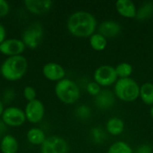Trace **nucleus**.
I'll return each mask as SVG.
<instances>
[{"label":"nucleus","instance_id":"473e14b6","mask_svg":"<svg viewBox=\"0 0 153 153\" xmlns=\"http://www.w3.org/2000/svg\"><path fill=\"white\" fill-rule=\"evenodd\" d=\"M0 74H1V69H0Z\"/></svg>","mask_w":153,"mask_h":153},{"label":"nucleus","instance_id":"423d86ee","mask_svg":"<svg viewBox=\"0 0 153 153\" xmlns=\"http://www.w3.org/2000/svg\"><path fill=\"white\" fill-rule=\"evenodd\" d=\"M68 143L67 142L59 136H49L46 138L41 144V153H67Z\"/></svg>","mask_w":153,"mask_h":153},{"label":"nucleus","instance_id":"f3484780","mask_svg":"<svg viewBox=\"0 0 153 153\" xmlns=\"http://www.w3.org/2000/svg\"><path fill=\"white\" fill-rule=\"evenodd\" d=\"M0 149L3 153H16L18 151V143L13 136L7 134L3 137Z\"/></svg>","mask_w":153,"mask_h":153},{"label":"nucleus","instance_id":"2f4dec72","mask_svg":"<svg viewBox=\"0 0 153 153\" xmlns=\"http://www.w3.org/2000/svg\"><path fill=\"white\" fill-rule=\"evenodd\" d=\"M150 114H151V117H152V119H153V105L152 106L151 109H150Z\"/></svg>","mask_w":153,"mask_h":153},{"label":"nucleus","instance_id":"a878e982","mask_svg":"<svg viewBox=\"0 0 153 153\" xmlns=\"http://www.w3.org/2000/svg\"><path fill=\"white\" fill-rule=\"evenodd\" d=\"M86 90L89 92V94H91V96H94V97H97L102 91L101 87L95 82H89L86 86Z\"/></svg>","mask_w":153,"mask_h":153},{"label":"nucleus","instance_id":"a211bd4d","mask_svg":"<svg viewBox=\"0 0 153 153\" xmlns=\"http://www.w3.org/2000/svg\"><path fill=\"white\" fill-rule=\"evenodd\" d=\"M140 98L142 101L149 106L153 105V83L144 82L140 86Z\"/></svg>","mask_w":153,"mask_h":153},{"label":"nucleus","instance_id":"c85d7f7f","mask_svg":"<svg viewBox=\"0 0 153 153\" xmlns=\"http://www.w3.org/2000/svg\"><path fill=\"white\" fill-rule=\"evenodd\" d=\"M136 153H153V149L148 144H142L137 148Z\"/></svg>","mask_w":153,"mask_h":153},{"label":"nucleus","instance_id":"aec40b11","mask_svg":"<svg viewBox=\"0 0 153 153\" xmlns=\"http://www.w3.org/2000/svg\"><path fill=\"white\" fill-rule=\"evenodd\" d=\"M27 139L31 144L41 145L46 140V136L42 130L39 128H31L27 133Z\"/></svg>","mask_w":153,"mask_h":153},{"label":"nucleus","instance_id":"dca6fc26","mask_svg":"<svg viewBox=\"0 0 153 153\" xmlns=\"http://www.w3.org/2000/svg\"><path fill=\"white\" fill-rule=\"evenodd\" d=\"M106 130L109 134L113 136H117L124 132L125 123L119 117H111L108 120L106 124Z\"/></svg>","mask_w":153,"mask_h":153},{"label":"nucleus","instance_id":"f03ea898","mask_svg":"<svg viewBox=\"0 0 153 153\" xmlns=\"http://www.w3.org/2000/svg\"><path fill=\"white\" fill-rule=\"evenodd\" d=\"M28 67L27 60L22 56H9L2 64L0 69L2 75L8 81H16L21 79Z\"/></svg>","mask_w":153,"mask_h":153},{"label":"nucleus","instance_id":"412c9836","mask_svg":"<svg viewBox=\"0 0 153 153\" xmlns=\"http://www.w3.org/2000/svg\"><path fill=\"white\" fill-rule=\"evenodd\" d=\"M153 14V3L152 2H145L143 3L139 9H137L136 19L138 21H145L152 17Z\"/></svg>","mask_w":153,"mask_h":153},{"label":"nucleus","instance_id":"9d476101","mask_svg":"<svg viewBox=\"0 0 153 153\" xmlns=\"http://www.w3.org/2000/svg\"><path fill=\"white\" fill-rule=\"evenodd\" d=\"M25 49L23 41L16 39H6L0 44V52L9 56H20Z\"/></svg>","mask_w":153,"mask_h":153},{"label":"nucleus","instance_id":"b1692460","mask_svg":"<svg viewBox=\"0 0 153 153\" xmlns=\"http://www.w3.org/2000/svg\"><path fill=\"white\" fill-rule=\"evenodd\" d=\"M91 138L93 142L98 144H101L102 143H104L107 138L106 132L101 127H94L91 130Z\"/></svg>","mask_w":153,"mask_h":153},{"label":"nucleus","instance_id":"7c9ffc66","mask_svg":"<svg viewBox=\"0 0 153 153\" xmlns=\"http://www.w3.org/2000/svg\"><path fill=\"white\" fill-rule=\"evenodd\" d=\"M3 112H4V107H3V104L0 100V116H2Z\"/></svg>","mask_w":153,"mask_h":153},{"label":"nucleus","instance_id":"1a4fd4ad","mask_svg":"<svg viewBox=\"0 0 153 153\" xmlns=\"http://www.w3.org/2000/svg\"><path fill=\"white\" fill-rule=\"evenodd\" d=\"M24 113H25L26 119H28L29 122L33 124L38 123L44 117V113H45L44 105L40 100H38L29 101L28 104L26 105Z\"/></svg>","mask_w":153,"mask_h":153},{"label":"nucleus","instance_id":"ddd939ff","mask_svg":"<svg viewBox=\"0 0 153 153\" xmlns=\"http://www.w3.org/2000/svg\"><path fill=\"white\" fill-rule=\"evenodd\" d=\"M24 4L30 12L35 14H42L50 10L53 2L50 0H26Z\"/></svg>","mask_w":153,"mask_h":153},{"label":"nucleus","instance_id":"4be33fe9","mask_svg":"<svg viewBox=\"0 0 153 153\" xmlns=\"http://www.w3.org/2000/svg\"><path fill=\"white\" fill-rule=\"evenodd\" d=\"M107 153H134V151L126 142L117 141L110 145Z\"/></svg>","mask_w":153,"mask_h":153},{"label":"nucleus","instance_id":"9b49d317","mask_svg":"<svg viewBox=\"0 0 153 153\" xmlns=\"http://www.w3.org/2000/svg\"><path fill=\"white\" fill-rule=\"evenodd\" d=\"M43 74L49 81L59 82L64 79L65 71L57 63H48L43 67Z\"/></svg>","mask_w":153,"mask_h":153},{"label":"nucleus","instance_id":"f257e3e1","mask_svg":"<svg viewBox=\"0 0 153 153\" xmlns=\"http://www.w3.org/2000/svg\"><path fill=\"white\" fill-rule=\"evenodd\" d=\"M97 20L86 11H77L70 15L67 21L69 32L77 38H89L95 33Z\"/></svg>","mask_w":153,"mask_h":153},{"label":"nucleus","instance_id":"2eb2a0df","mask_svg":"<svg viewBox=\"0 0 153 153\" xmlns=\"http://www.w3.org/2000/svg\"><path fill=\"white\" fill-rule=\"evenodd\" d=\"M115 103V97L112 91L108 90H103L96 97L95 104L96 106L103 110L111 108Z\"/></svg>","mask_w":153,"mask_h":153},{"label":"nucleus","instance_id":"7ed1b4c3","mask_svg":"<svg viewBox=\"0 0 153 153\" xmlns=\"http://www.w3.org/2000/svg\"><path fill=\"white\" fill-rule=\"evenodd\" d=\"M114 93L124 102H133L140 97V86L131 77L120 78L115 83Z\"/></svg>","mask_w":153,"mask_h":153},{"label":"nucleus","instance_id":"bb28decb","mask_svg":"<svg viewBox=\"0 0 153 153\" xmlns=\"http://www.w3.org/2000/svg\"><path fill=\"white\" fill-rule=\"evenodd\" d=\"M23 94H24V97L27 100L29 101H31V100H36V91L30 87V86H27L25 89H24V91H23Z\"/></svg>","mask_w":153,"mask_h":153},{"label":"nucleus","instance_id":"0eeeda50","mask_svg":"<svg viewBox=\"0 0 153 153\" xmlns=\"http://www.w3.org/2000/svg\"><path fill=\"white\" fill-rule=\"evenodd\" d=\"M43 35V30L39 23H32L27 27L23 33V43L30 48L39 46Z\"/></svg>","mask_w":153,"mask_h":153},{"label":"nucleus","instance_id":"4468645a","mask_svg":"<svg viewBox=\"0 0 153 153\" xmlns=\"http://www.w3.org/2000/svg\"><path fill=\"white\" fill-rule=\"evenodd\" d=\"M116 9L117 13L125 18H135L137 8L131 0H118L116 2Z\"/></svg>","mask_w":153,"mask_h":153},{"label":"nucleus","instance_id":"5701e85b","mask_svg":"<svg viewBox=\"0 0 153 153\" xmlns=\"http://www.w3.org/2000/svg\"><path fill=\"white\" fill-rule=\"evenodd\" d=\"M116 73L118 76V79L120 78H129L131 74H133V66L131 64L127 62H123L118 64L115 67Z\"/></svg>","mask_w":153,"mask_h":153},{"label":"nucleus","instance_id":"20e7f679","mask_svg":"<svg viewBox=\"0 0 153 153\" xmlns=\"http://www.w3.org/2000/svg\"><path fill=\"white\" fill-rule=\"evenodd\" d=\"M55 92L56 97L65 104H74L80 98V89L72 80L63 79L57 82Z\"/></svg>","mask_w":153,"mask_h":153},{"label":"nucleus","instance_id":"cd10ccee","mask_svg":"<svg viewBox=\"0 0 153 153\" xmlns=\"http://www.w3.org/2000/svg\"><path fill=\"white\" fill-rule=\"evenodd\" d=\"M9 13V4L4 0H0V17L5 16Z\"/></svg>","mask_w":153,"mask_h":153},{"label":"nucleus","instance_id":"6ab92c4d","mask_svg":"<svg viewBox=\"0 0 153 153\" xmlns=\"http://www.w3.org/2000/svg\"><path fill=\"white\" fill-rule=\"evenodd\" d=\"M90 45L94 50L102 51L106 48L108 45V40L103 35L97 32L90 37Z\"/></svg>","mask_w":153,"mask_h":153},{"label":"nucleus","instance_id":"393cba45","mask_svg":"<svg viewBox=\"0 0 153 153\" xmlns=\"http://www.w3.org/2000/svg\"><path fill=\"white\" fill-rule=\"evenodd\" d=\"M91 108L86 106V105H82L80 107H78V108L76 109V115L78 117L82 118V119H87L91 117Z\"/></svg>","mask_w":153,"mask_h":153},{"label":"nucleus","instance_id":"c756f323","mask_svg":"<svg viewBox=\"0 0 153 153\" xmlns=\"http://www.w3.org/2000/svg\"><path fill=\"white\" fill-rule=\"evenodd\" d=\"M5 38V30L2 24H0V44L4 41Z\"/></svg>","mask_w":153,"mask_h":153},{"label":"nucleus","instance_id":"6e6552de","mask_svg":"<svg viewBox=\"0 0 153 153\" xmlns=\"http://www.w3.org/2000/svg\"><path fill=\"white\" fill-rule=\"evenodd\" d=\"M2 119L7 126H20L25 122L26 117L25 113L22 109L16 107H10L4 110L2 114Z\"/></svg>","mask_w":153,"mask_h":153},{"label":"nucleus","instance_id":"39448f33","mask_svg":"<svg viewBox=\"0 0 153 153\" xmlns=\"http://www.w3.org/2000/svg\"><path fill=\"white\" fill-rule=\"evenodd\" d=\"M93 79L94 82H97L100 87H108L115 84L118 80V76L116 73L115 67L108 65H103L95 70L93 74Z\"/></svg>","mask_w":153,"mask_h":153},{"label":"nucleus","instance_id":"f8f14e48","mask_svg":"<svg viewBox=\"0 0 153 153\" xmlns=\"http://www.w3.org/2000/svg\"><path fill=\"white\" fill-rule=\"evenodd\" d=\"M121 31L120 24L114 20H107L99 26V33L103 35L106 39L115 38Z\"/></svg>","mask_w":153,"mask_h":153}]
</instances>
